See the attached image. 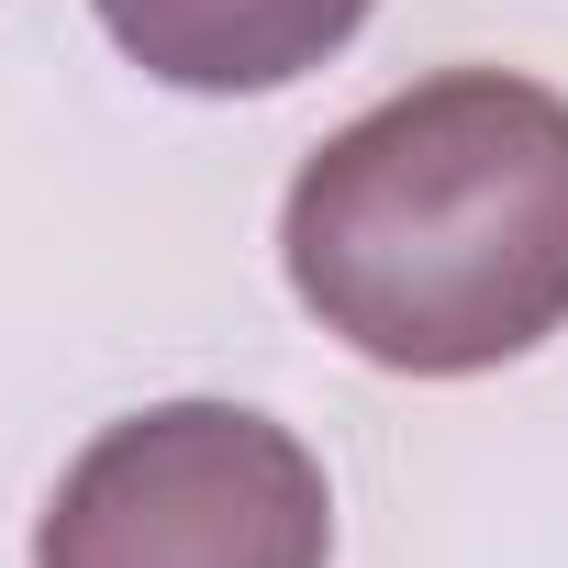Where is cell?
Segmentation results:
<instances>
[{"instance_id":"obj_3","label":"cell","mask_w":568,"mask_h":568,"mask_svg":"<svg viewBox=\"0 0 568 568\" xmlns=\"http://www.w3.org/2000/svg\"><path fill=\"white\" fill-rule=\"evenodd\" d=\"M90 12L145 79L190 101H256L313 79L379 0H90Z\"/></svg>"},{"instance_id":"obj_2","label":"cell","mask_w":568,"mask_h":568,"mask_svg":"<svg viewBox=\"0 0 568 568\" xmlns=\"http://www.w3.org/2000/svg\"><path fill=\"white\" fill-rule=\"evenodd\" d=\"M324 457L245 402H145L101 424L34 513V568H324Z\"/></svg>"},{"instance_id":"obj_1","label":"cell","mask_w":568,"mask_h":568,"mask_svg":"<svg viewBox=\"0 0 568 568\" xmlns=\"http://www.w3.org/2000/svg\"><path fill=\"white\" fill-rule=\"evenodd\" d=\"M302 313L390 379H479L568 324V101L435 68L324 134L278 201Z\"/></svg>"}]
</instances>
